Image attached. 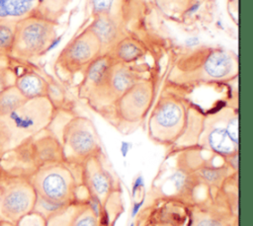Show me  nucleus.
Here are the masks:
<instances>
[{"instance_id": "f257e3e1", "label": "nucleus", "mask_w": 253, "mask_h": 226, "mask_svg": "<svg viewBox=\"0 0 253 226\" xmlns=\"http://www.w3.org/2000/svg\"><path fill=\"white\" fill-rule=\"evenodd\" d=\"M56 109L46 98L27 100L13 112L0 115V156L48 128Z\"/></svg>"}, {"instance_id": "f03ea898", "label": "nucleus", "mask_w": 253, "mask_h": 226, "mask_svg": "<svg viewBox=\"0 0 253 226\" xmlns=\"http://www.w3.org/2000/svg\"><path fill=\"white\" fill-rule=\"evenodd\" d=\"M57 26L56 20L42 16H31L17 22L10 56L23 62L42 57L55 41Z\"/></svg>"}, {"instance_id": "7ed1b4c3", "label": "nucleus", "mask_w": 253, "mask_h": 226, "mask_svg": "<svg viewBox=\"0 0 253 226\" xmlns=\"http://www.w3.org/2000/svg\"><path fill=\"white\" fill-rule=\"evenodd\" d=\"M189 117V108L182 98L174 95L161 96L149 116V137L159 144H173L187 130Z\"/></svg>"}, {"instance_id": "20e7f679", "label": "nucleus", "mask_w": 253, "mask_h": 226, "mask_svg": "<svg viewBox=\"0 0 253 226\" xmlns=\"http://www.w3.org/2000/svg\"><path fill=\"white\" fill-rule=\"evenodd\" d=\"M30 181L37 195L60 203H75L78 198V182L71 165L62 161L40 167Z\"/></svg>"}, {"instance_id": "39448f33", "label": "nucleus", "mask_w": 253, "mask_h": 226, "mask_svg": "<svg viewBox=\"0 0 253 226\" xmlns=\"http://www.w3.org/2000/svg\"><path fill=\"white\" fill-rule=\"evenodd\" d=\"M59 141L64 161L71 166H80L88 159L102 154L96 127L86 116H72L63 125Z\"/></svg>"}, {"instance_id": "423d86ee", "label": "nucleus", "mask_w": 253, "mask_h": 226, "mask_svg": "<svg viewBox=\"0 0 253 226\" xmlns=\"http://www.w3.org/2000/svg\"><path fill=\"white\" fill-rule=\"evenodd\" d=\"M37 192L29 177L6 172L0 167V219L17 224L31 213Z\"/></svg>"}, {"instance_id": "0eeeda50", "label": "nucleus", "mask_w": 253, "mask_h": 226, "mask_svg": "<svg viewBox=\"0 0 253 226\" xmlns=\"http://www.w3.org/2000/svg\"><path fill=\"white\" fill-rule=\"evenodd\" d=\"M155 85L150 79H140L125 92L113 105L120 125L138 124L148 114L155 99Z\"/></svg>"}, {"instance_id": "6e6552de", "label": "nucleus", "mask_w": 253, "mask_h": 226, "mask_svg": "<svg viewBox=\"0 0 253 226\" xmlns=\"http://www.w3.org/2000/svg\"><path fill=\"white\" fill-rule=\"evenodd\" d=\"M103 52L96 36L87 28L73 37L60 50L55 60V67L64 75H74Z\"/></svg>"}, {"instance_id": "1a4fd4ad", "label": "nucleus", "mask_w": 253, "mask_h": 226, "mask_svg": "<svg viewBox=\"0 0 253 226\" xmlns=\"http://www.w3.org/2000/svg\"><path fill=\"white\" fill-rule=\"evenodd\" d=\"M81 183L89 200L104 210L118 189V184L102 161V154L92 157L80 165Z\"/></svg>"}, {"instance_id": "9d476101", "label": "nucleus", "mask_w": 253, "mask_h": 226, "mask_svg": "<svg viewBox=\"0 0 253 226\" xmlns=\"http://www.w3.org/2000/svg\"><path fill=\"white\" fill-rule=\"evenodd\" d=\"M67 0H0V22L17 23L31 16L58 19Z\"/></svg>"}, {"instance_id": "9b49d317", "label": "nucleus", "mask_w": 253, "mask_h": 226, "mask_svg": "<svg viewBox=\"0 0 253 226\" xmlns=\"http://www.w3.org/2000/svg\"><path fill=\"white\" fill-rule=\"evenodd\" d=\"M140 79L130 64L115 61L104 86L88 102L94 109L113 107L114 103Z\"/></svg>"}, {"instance_id": "f8f14e48", "label": "nucleus", "mask_w": 253, "mask_h": 226, "mask_svg": "<svg viewBox=\"0 0 253 226\" xmlns=\"http://www.w3.org/2000/svg\"><path fill=\"white\" fill-rule=\"evenodd\" d=\"M198 76L195 80L204 82H222L233 79L238 74L236 55L223 48H210L203 56Z\"/></svg>"}, {"instance_id": "ddd939ff", "label": "nucleus", "mask_w": 253, "mask_h": 226, "mask_svg": "<svg viewBox=\"0 0 253 226\" xmlns=\"http://www.w3.org/2000/svg\"><path fill=\"white\" fill-rule=\"evenodd\" d=\"M115 61L111 52L107 51L102 52L86 66L82 71V81L78 88L81 98L88 101L101 90Z\"/></svg>"}, {"instance_id": "4468645a", "label": "nucleus", "mask_w": 253, "mask_h": 226, "mask_svg": "<svg viewBox=\"0 0 253 226\" xmlns=\"http://www.w3.org/2000/svg\"><path fill=\"white\" fill-rule=\"evenodd\" d=\"M99 39L103 52L110 51L121 38V28L115 17L108 14L94 15L86 27Z\"/></svg>"}, {"instance_id": "2eb2a0df", "label": "nucleus", "mask_w": 253, "mask_h": 226, "mask_svg": "<svg viewBox=\"0 0 253 226\" xmlns=\"http://www.w3.org/2000/svg\"><path fill=\"white\" fill-rule=\"evenodd\" d=\"M13 69L15 72L14 85L27 100L46 97L48 87L47 79L32 69H24L20 72L14 67Z\"/></svg>"}, {"instance_id": "dca6fc26", "label": "nucleus", "mask_w": 253, "mask_h": 226, "mask_svg": "<svg viewBox=\"0 0 253 226\" xmlns=\"http://www.w3.org/2000/svg\"><path fill=\"white\" fill-rule=\"evenodd\" d=\"M204 143L208 149L223 159L238 153V145L229 137L226 131L225 121L223 124L217 122L211 126L204 136Z\"/></svg>"}, {"instance_id": "f3484780", "label": "nucleus", "mask_w": 253, "mask_h": 226, "mask_svg": "<svg viewBox=\"0 0 253 226\" xmlns=\"http://www.w3.org/2000/svg\"><path fill=\"white\" fill-rule=\"evenodd\" d=\"M110 52L116 61L131 64L141 59L146 50L138 39L131 37H124L117 41Z\"/></svg>"}, {"instance_id": "a211bd4d", "label": "nucleus", "mask_w": 253, "mask_h": 226, "mask_svg": "<svg viewBox=\"0 0 253 226\" xmlns=\"http://www.w3.org/2000/svg\"><path fill=\"white\" fill-rule=\"evenodd\" d=\"M73 203L69 204V203L55 202V201L46 199L44 197H42L40 195H37L33 211L35 213L39 214L40 216H42L45 221H48L49 219L62 213L64 210H66Z\"/></svg>"}, {"instance_id": "6ab92c4d", "label": "nucleus", "mask_w": 253, "mask_h": 226, "mask_svg": "<svg viewBox=\"0 0 253 226\" xmlns=\"http://www.w3.org/2000/svg\"><path fill=\"white\" fill-rule=\"evenodd\" d=\"M26 101L27 99L21 94L14 84L8 86L0 93V115L13 112Z\"/></svg>"}, {"instance_id": "aec40b11", "label": "nucleus", "mask_w": 253, "mask_h": 226, "mask_svg": "<svg viewBox=\"0 0 253 226\" xmlns=\"http://www.w3.org/2000/svg\"><path fill=\"white\" fill-rule=\"evenodd\" d=\"M227 165L222 167H216L212 165H206L201 167L197 171L198 179L207 184L208 186H217L227 177L229 171Z\"/></svg>"}, {"instance_id": "412c9836", "label": "nucleus", "mask_w": 253, "mask_h": 226, "mask_svg": "<svg viewBox=\"0 0 253 226\" xmlns=\"http://www.w3.org/2000/svg\"><path fill=\"white\" fill-rule=\"evenodd\" d=\"M15 24L0 22V55L10 56L14 42Z\"/></svg>"}, {"instance_id": "4be33fe9", "label": "nucleus", "mask_w": 253, "mask_h": 226, "mask_svg": "<svg viewBox=\"0 0 253 226\" xmlns=\"http://www.w3.org/2000/svg\"><path fill=\"white\" fill-rule=\"evenodd\" d=\"M118 0H89L92 16L98 14H108L114 17Z\"/></svg>"}, {"instance_id": "5701e85b", "label": "nucleus", "mask_w": 253, "mask_h": 226, "mask_svg": "<svg viewBox=\"0 0 253 226\" xmlns=\"http://www.w3.org/2000/svg\"><path fill=\"white\" fill-rule=\"evenodd\" d=\"M16 226H46V221L39 214L32 211L31 213L20 219Z\"/></svg>"}, {"instance_id": "b1692460", "label": "nucleus", "mask_w": 253, "mask_h": 226, "mask_svg": "<svg viewBox=\"0 0 253 226\" xmlns=\"http://www.w3.org/2000/svg\"><path fill=\"white\" fill-rule=\"evenodd\" d=\"M15 72L13 67L0 70V93L10 85L14 84Z\"/></svg>"}, {"instance_id": "393cba45", "label": "nucleus", "mask_w": 253, "mask_h": 226, "mask_svg": "<svg viewBox=\"0 0 253 226\" xmlns=\"http://www.w3.org/2000/svg\"><path fill=\"white\" fill-rule=\"evenodd\" d=\"M196 226H222V224L211 215H206V217L201 218L200 221L197 222Z\"/></svg>"}, {"instance_id": "a878e982", "label": "nucleus", "mask_w": 253, "mask_h": 226, "mask_svg": "<svg viewBox=\"0 0 253 226\" xmlns=\"http://www.w3.org/2000/svg\"><path fill=\"white\" fill-rule=\"evenodd\" d=\"M13 58L11 56H4L0 55V70L9 68L13 65Z\"/></svg>"}, {"instance_id": "bb28decb", "label": "nucleus", "mask_w": 253, "mask_h": 226, "mask_svg": "<svg viewBox=\"0 0 253 226\" xmlns=\"http://www.w3.org/2000/svg\"><path fill=\"white\" fill-rule=\"evenodd\" d=\"M2 223H3V226H16V225H15V224H13V223L6 222V221H3V220H2Z\"/></svg>"}, {"instance_id": "cd10ccee", "label": "nucleus", "mask_w": 253, "mask_h": 226, "mask_svg": "<svg viewBox=\"0 0 253 226\" xmlns=\"http://www.w3.org/2000/svg\"><path fill=\"white\" fill-rule=\"evenodd\" d=\"M0 226H3V223H2V220L0 219Z\"/></svg>"}]
</instances>
